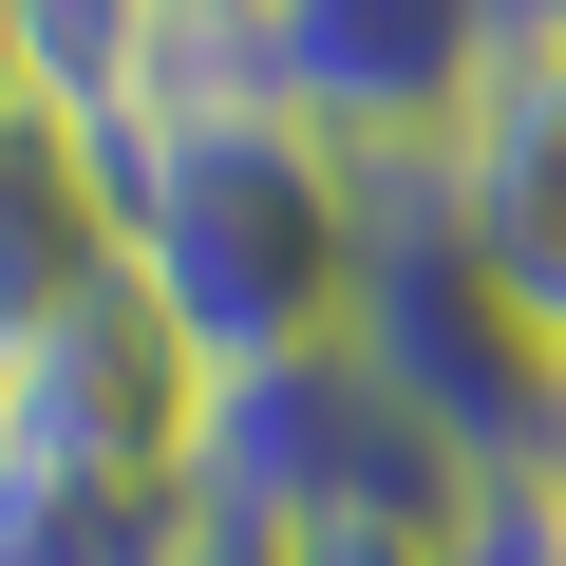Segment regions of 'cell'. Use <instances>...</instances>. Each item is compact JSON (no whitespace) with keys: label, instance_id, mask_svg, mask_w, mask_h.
I'll list each match as a JSON object with an SVG mask.
<instances>
[{"label":"cell","instance_id":"obj_1","mask_svg":"<svg viewBox=\"0 0 566 566\" xmlns=\"http://www.w3.org/2000/svg\"><path fill=\"white\" fill-rule=\"evenodd\" d=\"M95 170H114V245H133V283H151V303H170L227 378L359 340L378 170H340L245 57H189L133 133H95Z\"/></svg>","mask_w":566,"mask_h":566},{"label":"cell","instance_id":"obj_2","mask_svg":"<svg viewBox=\"0 0 566 566\" xmlns=\"http://www.w3.org/2000/svg\"><path fill=\"white\" fill-rule=\"evenodd\" d=\"M359 359L453 434V472H547L566 453V340L491 283V245L434 208V170H378V245H359Z\"/></svg>","mask_w":566,"mask_h":566},{"label":"cell","instance_id":"obj_3","mask_svg":"<svg viewBox=\"0 0 566 566\" xmlns=\"http://www.w3.org/2000/svg\"><path fill=\"white\" fill-rule=\"evenodd\" d=\"M189 491L208 510H245V528H453V434L359 359V340H322V359H264V378H227L208 397V453H189Z\"/></svg>","mask_w":566,"mask_h":566},{"label":"cell","instance_id":"obj_4","mask_svg":"<svg viewBox=\"0 0 566 566\" xmlns=\"http://www.w3.org/2000/svg\"><path fill=\"white\" fill-rule=\"evenodd\" d=\"M208 397H227V359L114 264V283H76V303L20 340V378H0V453H20V472H114V491H189Z\"/></svg>","mask_w":566,"mask_h":566},{"label":"cell","instance_id":"obj_5","mask_svg":"<svg viewBox=\"0 0 566 566\" xmlns=\"http://www.w3.org/2000/svg\"><path fill=\"white\" fill-rule=\"evenodd\" d=\"M227 57L303 114L340 170H434L453 114H472V76L510 57V0H264Z\"/></svg>","mask_w":566,"mask_h":566},{"label":"cell","instance_id":"obj_6","mask_svg":"<svg viewBox=\"0 0 566 566\" xmlns=\"http://www.w3.org/2000/svg\"><path fill=\"white\" fill-rule=\"evenodd\" d=\"M434 208L491 245V283L566 340V20H547V0H510V57L472 76L453 151H434Z\"/></svg>","mask_w":566,"mask_h":566},{"label":"cell","instance_id":"obj_7","mask_svg":"<svg viewBox=\"0 0 566 566\" xmlns=\"http://www.w3.org/2000/svg\"><path fill=\"white\" fill-rule=\"evenodd\" d=\"M133 245H114V170H95V133H57V114H20L0 95V378H20V340L76 303V283H114Z\"/></svg>","mask_w":566,"mask_h":566},{"label":"cell","instance_id":"obj_8","mask_svg":"<svg viewBox=\"0 0 566 566\" xmlns=\"http://www.w3.org/2000/svg\"><path fill=\"white\" fill-rule=\"evenodd\" d=\"M208 39L170 20V0H0V95L57 114V133H133Z\"/></svg>","mask_w":566,"mask_h":566},{"label":"cell","instance_id":"obj_9","mask_svg":"<svg viewBox=\"0 0 566 566\" xmlns=\"http://www.w3.org/2000/svg\"><path fill=\"white\" fill-rule=\"evenodd\" d=\"M208 491H114V472H20L0 453V566H170Z\"/></svg>","mask_w":566,"mask_h":566},{"label":"cell","instance_id":"obj_10","mask_svg":"<svg viewBox=\"0 0 566 566\" xmlns=\"http://www.w3.org/2000/svg\"><path fill=\"white\" fill-rule=\"evenodd\" d=\"M170 566H303V547H283V528H245V510H189V547Z\"/></svg>","mask_w":566,"mask_h":566},{"label":"cell","instance_id":"obj_11","mask_svg":"<svg viewBox=\"0 0 566 566\" xmlns=\"http://www.w3.org/2000/svg\"><path fill=\"white\" fill-rule=\"evenodd\" d=\"M303 566H453L434 528H303Z\"/></svg>","mask_w":566,"mask_h":566},{"label":"cell","instance_id":"obj_12","mask_svg":"<svg viewBox=\"0 0 566 566\" xmlns=\"http://www.w3.org/2000/svg\"><path fill=\"white\" fill-rule=\"evenodd\" d=\"M170 20H189V39H208V57H227V39H245V20H264V0H170Z\"/></svg>","mask_w":566,"mask_h":566},{"label":"cell","instance_id":"obj_13","mask_svg":"<svg viewBox=\"0 0 566 566\" xmlns=\"http://www.w3.org/2000/svg\"><path fill=\"white\" fill-rule=\"evenodd\" d=\"M547 510H566V453H547Z\"/></svg>","mask_w":566,"mask_h":566}]
</instances>
